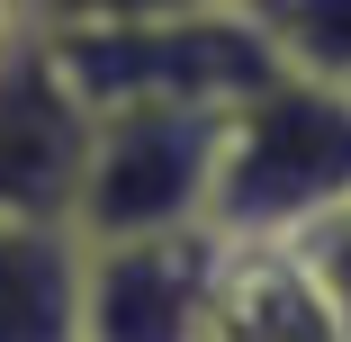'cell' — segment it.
Masks as SVG:
<instances>
[{"label":"cell","mask_w":351,"mask_h":342,"mask_svg":"<svg viewBox=\"0 0 351 342\" xmlns=\"http://www.w3.org/2000/svg\"><path fill=\"white\" fill-rule=\"evenodd\" d=\"M351 198V99L298 73H261L217 126V189L207 234L226 243H289L324 208Z\"/></svg>","instance_id":"6da1fadb"},{"label":"cell","mask_w":351,"mask_h":342,"mask_svg":"<svg viewBox=\"0 0 351 342\" xmlns=\"http://www.w3.org/2000/svg\"><path fill=\"white\" fill-rule=\"evenodd\" d=\"M63 82L82 90V108H234L261 73H279L261 27L243 19V0L180 19H135V27H90V36H45Z\"/></svg>","instance_id":"7a4b0ae2"},{"label":"cell","mask_w":351,"mask_h":342,"mask_svg":"<svg viewBox=\"0 0 351 342\" xmlns=\"http://www.w3.org/2000/svg\"><path fill=\"white\" fill-rule=\"evenodd\" d=\"M217 126H226V108H162V99H145V108H90L73 234L82 243H117V234L207 225Z\"/></svg>","instance_id":"3957f363"},{"label":"cell","mask_w":351,"mask_h":342,"mask_svg":"<svg viewBox=\"0 0 351 342\" xmlns=\"http://www.w3.org/2000/svg\"><path fill=\"white\" fill-rule=\"evenodd\" d=\"M226 234H117L82 243V342H207Z\"/></svg>","instance_id":"277c9868"},{"label":"cell","mask_w":351,"mask_h":342,"mask_svg":"<svg viewBox=\"0 0 351 342\" xmlns=\"http://www.w3.org/2000/svg\"><path fill=\"white\" fill-rule=\"evenodd\" d=\"M82 154H90V108L63 82L54 45L19 27L0 45V217L73 225Z\"/></svg>","instance_id":"5b68a950"},{"label":"cell","mask_w":351,"mask_h":342,"mask_svg":"<svg viewBox=\"0 0 351 342\" xmlns=\"http://www.w3.org/2000/svg\"><path fill=\"white\" fill-rule=\"evenodd\" d=\"M207 342H342L289 243H226Z\"/></svg>","instance_id":"8992f818"},{"label":"cell","mask_w":351,"mask_h":342,"mask_svg":"<svg viewBox=\"0 0 351 342\" xmlns=\"http://www.w3.org/2000/svg\"><path fill=\"white\" fill-rule=\"evenodd\" d=\"M0 342H82V234L0 217Z\"/></svg>","instance_id":"52a82bcc"},{"label":"cell","mask_w":351,"mask_h":342,"mask_svg":"<svg viewBox=\"0 0 351 342\" xmlns=\"http://www.w3.org/2000/svg\"><path fill=\"white\" fill-rule=\"evenodd\" d=\"M243 19L261 27L279 73L351 99V0H243Z\"/></svg>","instance_id":"ba28073f"},{"label":"cell","mask_w":351,"mask_h":342,"mask_svg":"<svg viewBox=\"0 0 351 342\" xmlns=\"http://www.w3.org/2000/svg\"><path fill=\"white\" fill-rule=\"evenodd\" d=\"M289 252H298V270H306V289L324 297L333 333L351 342V198H342V208H324L315 225H298Z\"/></svg>","instance_id":"9c48e42d"},{"label":"cell","mask_w":351,"mask_h":342,"mask_svg":"<svg viewBox=\"0 0 351 342\" xmlns=\"http://www.w3.org/2000/svg\"><path fill=\"white\" fill-rule=\"evenodd\" d=\"M27 36H90V27H135V19H180L217 0H10Z\"/></svg>","instance_id":"30bf717a"},{"label":"cell","mask_w":351,"mask_h":342,"mask_svg":"<svg viewBox=\"0 0 351 342\" xmlns=\"http://www.w3.org/2000/svg\"><path fill=\"white\" fill-rule=\"evenodd\" d=\"M10 36H19V10H10V0H0V45H10Z\"/></svg>","instance_id":"8fae6325"}]
</instances>
